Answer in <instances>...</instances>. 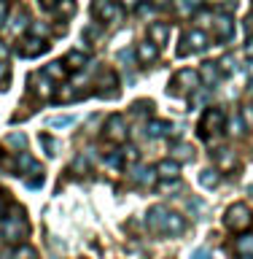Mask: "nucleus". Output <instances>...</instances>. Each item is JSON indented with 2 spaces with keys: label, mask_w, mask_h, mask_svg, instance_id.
I'll list each match as a JSON object with an SVG mask.
<instances>
[{
  "label": "nucleus",
  "mask_w": 253,
  "mask_h": 259,
  "mask_svg": "<svg viewBox=\"0 0 253 259\" xmlns=\"http://www.w3.org/2000/svg\"><path fill=\"white\" fill-rule=\"evenodd\" d=\"M237 259H253V256H237Z\"/></svg>",
  "instance_id": "45"
},
{
  "label": "nucleus",
  "mask_w": 253,
  "mask_h": 259,
  "mask_svg": "<svg viewBox=\"0 0 253 259\" xmlns=\"http://www.w3.org/2000/svg\"><path fill=\"white\" fill-rule=\"evenodd\" d=\"M234 248H237L240 256H253V235H242V238H237Z\"/></svg>",
  "instance_id": "22"
},
{
  "label": "nucleus",
  "mask_w": 253,
  "mask_h": 259,
  "mask_svg": "<svg viewBox=\"0 0 253 259\" xmlns=\"http://www.w3.org/2000/svg\"><path fill=\"white\" fill-rule=\"evenodd\" d=\"M32 32H35V35H46L48 30H46V24H38L35 22V24H32Z\"/></svg>",
  "instance_id": "37"
},
{
  "label": "nucleus",
  "mask_w": 253,
  "mask_h": 259,
  "mask_svg": "<svg viewBox=\"0 0 253 259\" xmlns=\"http://www.w3.org/2000/svg\"><path fill=\"white\" fill-rule=\"evenodd\" d=\"M94 14L100 16V22H116L119 14H121V8L113 6V3H97L94 6Z\"/></svg>",
  "instance_id": "14"
},
{
  "label": "nucleus",
  "mask_w": 253,
  "mask_h": 259,
  "mask_svg": "<svg viewBox=\"0 0 253 259\" xmlns=\"http://www.w3.org/2000/svg\"><path fill=\"white\" fill-rule=\"evenodd\" d=\"M40 143H43V149H46L48 157H54V154H57V143H54L52 135H40Z\"/></svg>",
  "instance_id": "26"
},
{
  "label": "nucleus",
  "mask_w": 253,
  "mask_h": 259,
  "mask_svg": "<svg viewBox=\"0 0 253 259\" xmlns=\"http://www.w3.org/2000/svg\"><path fill=\"white\" fill-rule=\"evenodd\" d=\"M229 135H245V124H242V119L240 116H234L232 121H229Z\"/></svg>",
  "instance_id": "24"
},
{
  "label": "nucleus",
  "mask_w": 253,
  "mask_h": 259,
  "mask_svg": "<svg viewBox=\"0 0 253 259\" xmlns=\"http://www.w3.org/2000/svg\"><path fill=\"white\" fill-rule=\"evenodd\" d=\"M6 57H8V46L0 40V62H6Z\"/></svg>",
  "instance_id": "39"
},
{
  "label": "nucleus",
  "mask_w": 253,
  "mask_h": 259,
  "mask_svg": "<svg viewBox=\"0 0 253 259\" xmlns=\"http://www.w3.org/2000/svg\"><path fill=\"white\" fill-rule=\"evenodd\" d=\"M170 92L173 95H186V92H197L199 89V73L197 70H191V68H183V70H178L173 81H170Z\"/></svg>",
  "instance_id": "4"
},
{
  "label": "nucleus",
  "mask_w": 253,
  "mask_h": 259,
  "mask_svg": "<svg viewBox=\"0 0 253 259\" xmlns=\"http://www.w3.org/2000/svg\"><path fill=\"white\" fill-rule=\"evenodd\" d=\"M157 57H159V46H154L148 38H145L143 44H137V60H140L143 65L157 62Z\"/></svg>",
  "instance_id": "12"
},
{
  "label": "nucleus",
  "mask_w": 253,
  "mask_h": 259,
  "mask_svg": "<svg viewBox=\"0 0 253 259\" xmlns=\"http://www.w3.org/2000/svg\"><path fill=\"white\" fill-rule=\"evenodd\" d=\"M27 232H30V227H27V219H24L22 208H14L8 216L0 219V235L8 243H19L22 238H27Z\"/></svg>",
  "instance_id": "2"
},
{
  "label": "nucleus",
  "mask_w": 253,
  "mask_h": 259,
  "mask_svg": "<svg viewBox=\"0 0 253 259\" xmlns=\"http://www.w3.org/2000/svg\"><path fill=\"white\" fill-rule=\"evenodd\" d=\"M6 14H8V6H6V3H0V24H3V19H6Z\"/></svg>",
  "instance_id": "40"
},
{
  "label": "nucleus",
  "mask_w": 253,
  "mask_h": 259,
  "mask_svg": "<svg viewBox=\"0 0 253 259\" xmlns=\"http://www.w3.org/2000/svg\"><path fill=\"white\" fill-rule=\"evenodd\" d=\"M148 40L154 46H165L170 40V24L167 22H151L148 24Z\"/></svg>",
  "instance_id": "10"
},
{
  "label": "nucleus",
  "mask_w": 253,
  "mask_h": 259,
  "mask_svg": "<svg viewBox=\"0 0 253 259\" xmlns=\"http://www.w3.org/2000/svg\"><path fill=\"white\" fill-rule=\"evenodd\" d=\"M210 157H213V162H216V170H221V173L237 167V157H234V151L226 149V146H221V149H216V151H210Z\"/></svg>",
  "instance_id": "8"
},
{
  "label": "nucleus",
  "mask_w": 253,
  "mask_h": 259,
  "mask_svg": "<svg viewBox=\"0 0 253 259\" xmlns=\"http://www.w3.org/2000/svg\"><path fill=\"white\" fill-rule=\"evenodd\" d=\"M8 78H11V70H8V65H6V62H0V89H6Z\"/></svg>",
  "instance_id": "31"
},
{
  "label": "nucleus",
  "mask_w": 253,
  "mask_h": 259,
  "mask_svg": "<svg viewBox=\"0 0 253 259\" xmlns=\"http://www.w3.org/2000/svg\"><path fill=\"white\" fill-rule=\"evenodd\" d=\"M205 100H208V95L205 92H197V95L191 97V105H199V103H205Z\"/></svg>",
  "instance_id": "36"
},
{
  "label": "nucleus",
  "mask_w": 253,
  "mask_h": 259,
  "mask_svg": "<svg viewBox=\"0 0 253 259\" xmlns=\"http://www.w3.org/2000/svg\"><path fill=\"white\" fill-rule=\"evenodd\" d=\"M183 44H186V46L181 49V52H178L181 57L189 54V49H191V52H205V49H208V32H202V30H189V32L183 35Z\"/></svg>",
  "instance_id": "7"
},
{
  "label": "nucleus",
  "mask_w": 253,
  "mask_h": 259,
  "mask_svg": "<svg viewBox=\"0 0 253 259\" xmlns=\"http://www.w3.org/2000/svg\"><path fill=\"white\" fill-rule=\"evenodd\" d=\"M157 178L175 181V178H178V162H173V159H162L159 165H157Z\"/></svg>",
  "instance_id": "15"
},
{
  "label": "nucleus",
  "mask_w": 253,
  "mask_h": 259,
  "mask_svg": "<svg viewBox=\"0 0 253 259\" xmlns=\"http://www.w3.org/2000/svg\"><path fill=\"white\" fill-rule=\"evenodd\" d=\"M14 259H35V251H32L30 246H22L14 251Z\"/></svg>",
  "instance_id": "29"
},
{
  "label": "nucleus",
  "mask_w": 253,
  "mask_h": 259,
  "mask_svg": "<svg viewBox=\"0 0 253 259\" xmlns=\"http://www.w3.org/2000/svg\"><path fill=\"white\" fill-rule=\"evenodd\" d=\"M145 130H148V138H165V135H170L173 124H170V121H165V119H151Z\"/></svg>",
  "instance_id": "17"
},
{
  "label": "nucleus",
  "mask_w": 253,
  "mask_h": 259,
  "mask_svg": "<svg viewBox=\"0 0 253 259\" xmlns=\"http://www.w3.org/2000/svg\"><path fill=\"white\" fill-rule=\"evenodd\" d=\"M121 159L124 162H137L140 159V151H137L135 146H127V149H121Z\"/></svg>",
  "instance_id": "25"
},
{
  "label": "nucleus",
  "mask_w": 253,
  "mask_h": 259,
  "mask_svg": "<svg viewBox=\"0 0 253 259\" xmlns=\"http://www.w3.org/2000/svg\"><path fill=\"white\" fill-rule=\"evenodd\" d=\"M8 143L16 146V149H24V146H27V138H24L22 133H11L8 135Z\"/></svg>",
  "instance_id": "27"
},
{
  "label": "nucleus",
  "mask_w": 253,
  "mask_h": 259,
  "mask_svg": "<svg viewBox=\"0 0 253 259\" xmlns=\"http://www.w3.org/2000/svg\"><path fill=\"white\" fill-rule=\"evenodd\" d=\"M148 227L154 232H159V235H170V238H175V235H183L186 222H183V216L173 213L170 208L154 205L148 210Z\"/></svg>",
  "instance_id": "1"
},
{
  "label": "nucleus",
  "mask_w": 253,
  "mask_h": 259,
  "mask_svg": "<svg viewBox=\"0 0 253 259\" xmlns=\"http://www.w3.org/2000/svg\"><path fill=\"white\" fill-rule=\"evenodd\" d=\"M105 138L113 143H124L127 141V119L121 113H111L105 121Z\"/></svg>",
  "instance_id": "6"
},
{
  "label": "nucleus",
  "mask_w": 253,
  "mask_h": 259,
  "mask_svg": "<svg viewBox=\"0 0 253 259\" xmlns=\"http://www.w3.org/2000/svg\"><path fill=\"white\" fill-rule=\"evenodd\" d=\"M199 184L205 186V189H216L218 184H221V173H218V170H202L199 173Z\"/></svg>",
  "instance_id": "19"
},
{
  "label": "nucleus",
  "mask_w": 253,
  "mask_h": 259,
  "mask_svg": "<svg viewBox=\"0 0 253 259\" xmlns=\"http://www.w3.org/2000/svg\"><path fill=\"white\" fill-rule=\"evenodd\" d=\"M224 121H226V113L221 108H208L205 111V116H202L199 121V133L202 138H210V133H218V130H224Z\"/></svg>",
  "instance_id": "5"
},
{
  "label": "nucleus",
  "mask_w": 253,
  "mask_h": 259,
  "mask_svg": "<svg viewBox=\"0 0 253 259\" xmlns=\"http://www.w3.org/2000/svg\"><path fill=\"white\" fill-rule=\"evenodd\" d=\"M0 259H14V251H8V248L0 251Z\"/></svg>",
  "instance_id": "42"
},
{
  "label": "nucleus",
  "mask_w": 253,
  "mask_h": 259,
  "mask_svg": "<svg viewBox=\"0 0 253 259\" xmlns=\"http://www.w3.org/2000/svg\"><path fill=\"white\" fill-rule=\"evenodd\" d=\"M65 73H68V68H65L62 62H48L46 68H43V78H57V81H62Z\"/></svg>",
  "instance_id": "21"
},
{
  "label": "nucleus",
  "mask_w": 253,
  "mask_h": 259,
  "mask_svg": "<svg viewBox=\"0 0 253 259\" xmlns=\"http://www.w3.org/2000/svg\"><path fill=\"white\" fill-rule=\"evenodd\" d=\"M35 92H38L40 97H52V87H48V81H46L43 76H40V87L35 89Z\"/></svg>",
  "instance_id": "32"
},
{
  "label": "nucleus",
  "mask_w": 253,
  "mask_h": 259,
  "mask_svg": "<svg viewBox=\"0 0 253 259\" xmlns=\"http://www.w3.org/2000/svg\"><path fill=\"white\" fill-rule=\"evenodd\" d=\"M129 178H132L135 184H140V186H145V184H154V178H157V170H151V167H135V173H129Z\"/></svg>",
  "instance_id": "18"
},
{
  "label": "nucleus",
  "mask_w": 253,
  "mask_h": 259,
  "mask_svg": "<svg viewBox=\"0 0 253 259\" xmlns=\"http://www.w3.org/2000/svg\"><path fill=\"white\" fill-rule=\"evenodd\" d=\"M213 30H216L218 40H229L234 35V19L226 14H218V16H213Z\"/></svg>",
  "instance_id": "9"
},
{
  "label": "nucleus",
  "mask_w": 253,
  "mask_h": 259,
  "mask_svg": "<svg viewBox=\"0 0 253 259\" xmlns=\"http://www.w3.org/2000/svg\"><path fill=\"white\" fill-rule=\"evenodd\" d=\"M245 54L253 57V38H248V44H245Z\"/></svg>",
  "instance_id": "41"
},
{
  "label": "nucleus",
  "mask_w": 253,
  "mask_h": 259,
  "mask_svg": "<svg viewBox=\"0 0 253 259\" xmlns=\"http://www.w3.org/2000/svg\"><path fill=\"white\" fill-rule=\"evenodd\" d=\"M0 219H3V197H0Z\"/></svg>",
  "instance_id": "43"
},
{
  "label": "nucleus",
  "mask_w": 253,
  "mask_h": 259,
  "mask_svg": "<svg viewBox=\"0 0 253 259\" xmlns=\"http://www.w3.org/2000/svg\"><path fill=\"white\" fill-rule=\"evenodd\" d=\"M199 78L205 81V87L213 89V87L218 84V81H221V70H218V62H205V65H202Z\"/></svg>",
  "instance_id": "13"
},
{
  "label": "nucleus",
  "mask_w": 253,
  "mask_h": 259,
  "mask_svg": "<svg viewBox=\"0 0 253 259\" xmlns=\"http://www.w3.org/2000/svg\"><path fill=\"white\" fill-rule=\"evenodd\" d=\"M46 49H48L46 40H40V38H24L22 46H19V54L22 57H35V54H43Z\"/></svg>",
  "instance_id": "11"
},
{
  "label": "nucleus",
  "mask_w": 253,
  "mask_h": 259,
  "mask_svg": "<svg viewBox=\"0 0 253 259\" xmlns=\"http://www.w3.org/2000/svg\"><path fill=\"white\" fill-rule=\"evenodd\" d=\"M226 227L232 232H245L248 227L253 224V210L245 205V202H234V205L226 208V216H224Z\"/></svg>",
  "instance_id": "3"
},
{
  "label": "nucleus",
  "mask_w": 253,
  "mask_h": 259,
  "mask_svg": "<svg viewBox=\"0 0 253 259\" xmlns=\"http://www.w3.org/2000/svg\"><path fill=\"white\" fill-rule=\"evenodd\" d=\"M234 65H237V62H234V57H224V60L218 62V70H221V76H224V73H232Z\"/></svg>",
  "instance_id": "28"
},
{
  "label": "nucleus",
  "mask_w": 253,
  "mask_h": 259,
  "mask_svg": "<svg viewBox=\"0 0 253 259\" xmlns=\"http://www.w3.org/2000/svg\"><path fill=\"white\" fill-rule=\"evenodd\" d=\"M24 22H27V14L24 11H19L14 16V24H11V30H19V27H24Z\"/></svg>",
  "instance_id": "33"
},
{
  "label": "nucleus",
  "mask_w": 253,
  "mask_h": 259,
  "mask_svg": "<svg viewBox=\"0 0 253 259\" xmlns=\"http://www.w3.org/2000/svg\"><path fill=\"white\" fill-rule=\"evenodd\" d=\"M60 97H62V100H73V97H76V92H73L70 87H65V92H62Z\"/></svg>",
  "instance_id": "38"
},
{
  "label": "nucleus",
  "mask_w": 253,
  "mask_h": 259,
  "mask_svg": "<svg viewBox=\"0 0 253 259\" xmlns=\"http://www.w3.org/2000/svg\"><path fill=\"white\" fill-rule=\"evenodd\" d=\"M170 159L178 162V165H181V162H191V159H194V146H189V143H178L175 149L170 151Z\"/></svg>",
  "instance_id": "16"
},
{
  "label": "nucleus",
  "mask_w": 253,
  "mask_h": 259,
  "mask_svg": "<svg viewBox=\"0 0 253 259\" xmlns=\"http://www.w3.org/2000/svg\"><path fill=\"white\" fill-rule=\"evenodd\" d=\"M191 259H213V256H210V251L208 248H199V251H194V256Z\"/></svg>",
  "instance_id": "35"
},
{
  "label": "nucleus",
  "mask_w": 253,
  "mask_h": 259,
  "mask_svg": "<svg viewBox=\"0 0 253 259\" xmlns=\"http://www.w3.org/2000/svg\"><path fill=\"white\" fill-rule=\"evenodd\" d=\"M105 162H108L111 167H119V165H121V151H119V154H111V157L105 159Z\"/></svg>",
  "instance_id": "34"
},
{
  "label": "nucleus",
  "mask_w": 253,
  "mask_h": 259,
  "mask_svg": "<svg viewBox=\"0 0 253 259\" xmlns=\"http://www.w3.org/2000/svg\"><path fill=\"white\" fill-rule=\"evenodd\" d=\"M248 92H250V95H253V81H250V87H248Z\"/></svg>",
  "instance_id": "44"
},
{
  "label": "nucleus",
  "mask_w": 253,
  "mask_h": 259,
  "mask_svg": "<svg viewBox=\"0 0 253 259\" xmlns=\"http://www.w3.org/2000/svg\"><path fill=\"white\" fill-rule=\"evenodd\" d=\"M86 65V54L84 52H68V57H65V68L68 70H78Z\"/></svg>",
  "instance_id": "20"
},
{
  "label": "nucleus",
  "mask_w": 253,
  "mask_h": 259,
  "mask_svg": "<svg viewBox=\"0 0 253 259\" xmlns=\"http://www.w3.org/2000/svg\"><path fill=\"white\" fill-rule=\"evenodd\" d=\"M70 124H76V116H54V119H48V127H54V130H62V127H70Z\"/></svg>",
  "instance_id": "23"
},
{
  "label": "nucleus",
  "mask_w": 253,
  "mask_h": 259,
  "mask_svg": "<svg viewBox=\"0 0 253 259\" xmlns=\"http://www.w3.org/2000/svg\"><path fill=\"white\" fill-rule=\"evenodd\" d=\"M242 124L245 127H253V105H242Z\"/></svg>",
  "instance_id": "30"
}]
</instances>
